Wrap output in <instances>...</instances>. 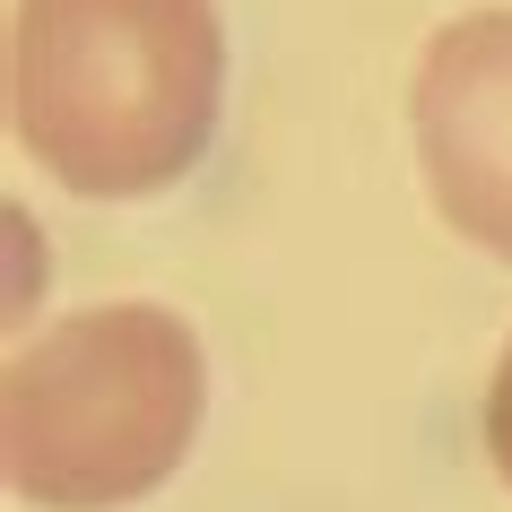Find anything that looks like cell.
Listing matches in <instances>:
<instances>
[{
	"label": "cell",
	"instance_id": "cell-2",
	"mask_svg": "<svg viewBox=\"0 0 512 512\" xmlns=\"http://www.w3.org/2000/svg\"><path fill=\"white\" fill-rule=\"evenodd\" d=\"M200 434V339L165 304H87L0 382V460L44 512L157 495Z\"/></svg>",
	"mask_w": 512,
	"mask_h": 512
},
{
	"label": "cell",
	"instance_id": "cell-4",
	"mask_svg": "<svg viewBox=\"0 0 512 512\" xmlns=\"http://www.w3.org/2000/svg\"><path fill=\"white\" fill-rule=\"evenodd\" d=\"M486 452H495V478L512 486V348L495 365V382H486Z\"/></svg>",
	"mask_w": 512,
	"mask_h": 512
},
{
	"label": "cell",
	"instance_id": "cell-3",
	"mask_svg": "<svg viewBox=\"0 0 512 512\" xmlns=\"http://www.w3.org/2000/svg\"><path fill=\"white\" fill-rule=\"evenodd\" d=\"M408 122L443 226L512 261V9H478L434 35Z\"/></svg>",
	"mask_w": 512,
	"mask_h": 512
},
{
	"label": "cell",
	"instance_id": "cell-1",
	"mask_svg": "<svg viewBox=\"0 0 512 512\" xmlns=\"http://www.w3.org/2000/svg\"><path fill=\"white\" fill-rule=\"evenodd\" d=\"M226 27L217 0H18L9 113L79 200H148L217 139Z\"/></svg>",
	"mask_w": 512,
	"mask_h": 512
}]
</instances>
